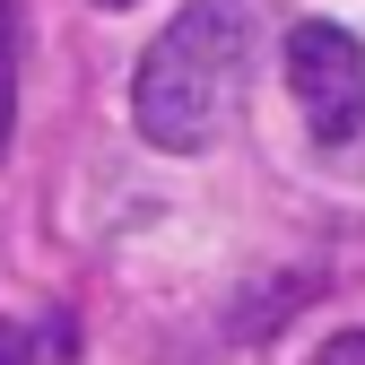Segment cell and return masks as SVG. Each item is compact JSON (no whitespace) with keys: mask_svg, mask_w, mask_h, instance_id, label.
I'll return each instance as SVG.
<instances>
[{"mask_svg":"<svg viewBox=\"0 0 365 365\" xmlns=\"http://www.w3.org/2000/svg\"><path fill=\"white\" fill-rule=\"evenodd\" d=\"M252 43H261V0H192L130 78V122L140 140L165 157H200L217 148L244 113L252 87Z\"/></svg>","mask_w":365,"mask_h":365,"instance_id":"cell-1","label":"cell"},{"mask_svg":"<svg viewBox=\"0 0 365 365\" xmlns=\"http://www.w3.org/2000/svg\"><path fill=\"white\" fill-rule=\"evenodd\" d=\"M287 87H296V105L313 122V140H356L365 130V43L331 18H304L287 35Z\"/></svg>","mask_w":365,"mask_h":365,"instance_id":"cell-2","label":"cell"},{"mask_svg":"<svg viewBox=\"0 0 365 365\" xmlns=\"http://www.w3.org/2000/svg\"><path fill=\"white\" fill-rule=\"evenodd\" d=\"M18 78H26V18H18V0H0V157H9V130H18Z\"/></svg>","mask_w":365,"mask_h":365,"instance_id":"cell-3","label":"cell"},{"mask_svg":"<svg viewBox=\"0 0 365 365\" xmlns=\"http://www.w3.org/2000/svg\"><path fill=\"white\" fill-rule=\"evenodd\" d=\"M313 365H365V331H339V339H322V356Z\"/></svg>","mask_w":365,"mask_h":365,"instance_id":"cell-4","label":"cell"},{"mask_svg":"<svg viewBox=\"0 0 365 365\" xmlns=\"http://www.w3.org/2000/svg\"><path fill=\"white\" fill-rule=\"evenodd\" d=\"M0 365H35V339H26V322H0Z\"/></svg>","mask_w":365,"mask_h":365,"instance_id":"cell-5","label":"cell"},{"mask_svg":"<svg viewBox=\"0 0 365 365\" xmlns=\"http://www.w3.org/2000/svg\"><path fill=\"white\" fill-rule=\"evenodd\" d=\"M96 9H140V0H96Z\"/></svg>","mask_w":365,"mask_h":365,"instance_id":"cell-6","label":"cell"}]
</instances>
